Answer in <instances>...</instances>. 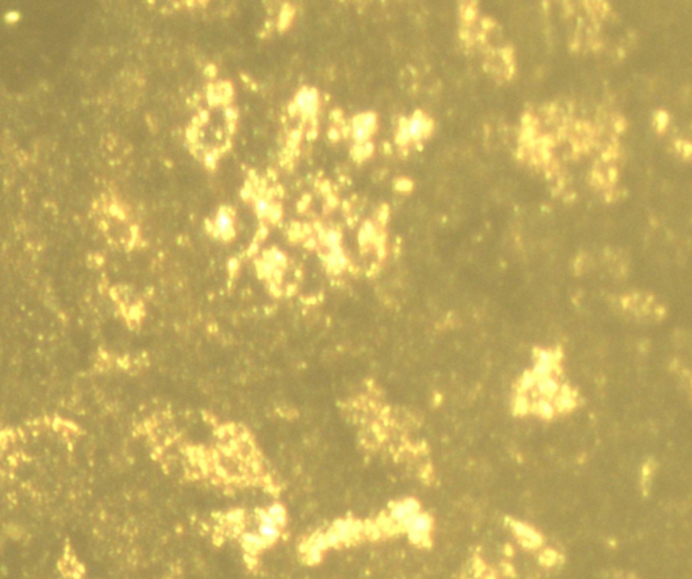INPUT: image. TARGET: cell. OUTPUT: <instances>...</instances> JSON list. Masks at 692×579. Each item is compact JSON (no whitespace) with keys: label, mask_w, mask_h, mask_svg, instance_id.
<instances>
[{"label":"cell","mask_w":692,"mask_h":579,"mask_svg":"<svg viewBox=\"0 0 692 579\" xmlns=\"http://www.w3.org/2000/svg\"><path fill=\"white\" fill-rule=\"evenodd\" d=\"M366 533V525L361 522L346 519L335 522L327 532L313 536L303 552L309 563H317L323 556L324 551L338 544L352 543Z\"/></svg>","instance_id":"1"},{"label":"cell","mask_w":692,"mask_h":579,"mask_svg":"<svg viewBox=\"0 0 692 579\" xmlns=\"http://www.w3.org/2000/svg\"><path fill=\"white\" fill-rule=\"evenodd\" d=\"M405 530L409 533L410 540L415 545L421 547H428L431 540H430V530H431V519L427 515H417L413 517L410 522L405 525Z\"/></svg>","instance_id":"2"},{"label":"cell","mask_w":692,"mask_h":579,"mask_svg":"<svg viewBox=\"0 0 692 579\" xmlns=\"http://www.w3.org/2000/svg\"><path fill=\"white\" fill-rule=\"evenodd\" d=\"M294 105L300 116L313 118L317 116L320 109V94L314 88L305 87L296 94Z\"/></svg>","instance_id":"3"},{"label":"cell","mask_w":692,"mask_h":579,"mask_svg":"<svg viewBox=\"0 0 692 579\" xmlns=\"http://www.w3.org/2000/svg\"><path fill=\"white\" fill-rule=\"evenodd\" d=\"M377 129V116L374 113H364L353 119L352 136L359 144H367Z\"/></svg>","instance_id":"4"},{"label":"cell","mask_w":692,"mask_h":579,"mask_svg":"<svg viewBox=\"0 0 692 579\" xmlns=\"http://www.w3.org/2000/svg\"><path fill=\"white\" fill-rule=\"evenodd\" d=\"M420 513V504L415 500L409 498L394 504L389 512V517L402 528V530H405V525Z\"/></svg>","instance_id":"5"},{"label":"cell","mask_w":692,"mask_h":579,"mask_svg":"<svg viewBox=\"0 0 692 579\" xmlns=\"http://www.w3.org/2000/svg\"><path fill=\"white\" fill-rule=\"evenodd\" d=\"M509 524L524 548L535 550L543 543L542 535L539 532H537L535 529H533L532 526L525 525L522 522H514V520H509Z\"/></svg>","instance_id":"6"},{"label":"cell","mask_w":692,"mask_h":579,"mask_svg":"<svg viewBox=\"0 0 692 579\" xmlns=\"http://www.w3.org/2000/svg\"><path fill=\"white\" fill-rule=\"evenodd\" d=\"M406 129L410 140L418 141L433 131V120L424 113L418 112L410 119H406Z\"/></svg>","instance_id":"7"},{"label":"cell","mask_w":692,"mask_h":579,"mask_svg":"<svg viewBox=\"0 0 692 579\" xmlns=\"http://www.w3.org/2000/svg\"><path fill=\"white\" fill-rule=\"evenodd\" d=\"M214 231L222 240H231L235 234L234 216L227 209H220L214 221Z\"/></svg>","instance_id":"8"},{"label":"cell","mask_w":692,"mask_h":579,"mask_svg":"<svg viewBox=\"0 0 692 579\" xmlns=\"http://www.w3.org/2000/svg\"><path fill=\"white\" fill-rule=\"evenodd\" d=\"M259 522H260V525H259L257 533L266 539L268 544L274 543L280 535V526L269 516V513L266 511H261L259 513Z\"/></svg>","instance_id":"9"},{"label":"cell","mask_w":692,"mask_h":579,"mask_svg":"<svg viewBox=\"0 0 692 579\" xmlns=\"http://www.w3.org/2000/svg\"><path fill=\"white\" fill-rule=\"evenodd\" d=\"M266 545H269V544L266 543V539L261 537L259 533L251 532V533H245L242 536V547L246 552H249L252 555L260 552L261 550L266 548Z\"/></svg>","instance_id":"10"},{"label":"cell","mask_w":692,"mask_h":579,"mask_svg":"<svg viewBox=\"0 0 692 579\" xmlns=\"http://www.w3.org/2000/svg\"><path fill=\"white\" fill-rule=\"evenodd\" d=\"M326 263H327V266H329L330 270H333V271H341V270L346 268L348 259L344 255V252H342L341 248H335V249H330L329 250V253L326 256Z\"/></svg>","instance_id":"11"},{"label":"cell","mask_w":692,"mask_h":579,"mask_svg":"<svg viewBox=\"0 0 692 579\" xmlns=\"http://www.w3.org/2000/svg\"><path fill=\"white\" fill-rule=\"evenodd\" d=\"M266 512L269 513V516L274 520V522H276L280 528H283V526H284V524L287 522V512H285L284 506H281L280 504H273L272 506H269V508L266 509Z\"/></svg>","instance_id":"12"},{"label":"cell","mask_w":692,"mask_h":579,"mask_svg":"<svg viewBox=\"0 0 692 579\" xmlns=\"http://www.w3.org/2000/svg\"><path fill=\"white\" fill-rule=\"evenodd\" d=\"M266 261H268V263H269V264H270L274 270H277V271H279L280 268H283V267L285 266L287 259H285L284 253H281L280 250H277V249H272L270 252H268Z\"/></svg>","instance_id":"13"},{"label":"cell","mask_w":692,"mask_h":579,"mask_svg":"<svg viewBox=\"0 0 692 579\" xmlns=\"http://www.w3.org/2000/svg\"><path fill=\"white\" fill-rule=\"evenodd\" d=\"M560 555L554 550H545L539 556V563L546 567H553L559 563Z\"/></svg>","instance_id":"14"},{"label":"cell","mask_w":692,"mask_h":579,"mask_svg":"<svg viewBox=\"0 0 692 579\" xmlns=\"http://www.w3.org/2000/svg\"><path fill=\"white\" fill-rule=\"evenodd\" d=\"M323 244L330 249H335V248H339V242H341V235L337 231H327V232L323 234Z\"/></svg>","instance_id":"15"},{"label":"cell","mask_w":692,"mask_h":579,"mask_svg":"<svg viewBox=\"0 0 692 579\" xmlns=\"http://www.w3.org/2000/svg\"><path fill=\"white\" fill-rule=\"evenodd\" d=\"M376 237V231L371 224H367L361 232H360V242L361 245H367L368 242H372Z\"/></svg>","instance_id":"16"},{"label":"cell","mask_w":692,"mask_h":579,"mask_svg":"<svg viewBox=\"0 0 692 579\" xmlns=\"http://www.w3.org/2000/svg\"><path fill=\"white\" fill-rule=\"evenodd\" d=\"M656 119H657V126H658V129H660V130H664V129L667 127L668 122H669V116H668V114L663 113V112L657 113Z\"/></svg>","instance_id":"17"},{"label":"cell","mask_w":692,"mask_h":579,"mask_svg":"<svg viewBox=\"0 0 692 579\" xmlns=\"http://www.w3.org/2000/svg\"><path fill=\"white\" fill-rule=\"evenodd\" d=\"M411 187H413V183L410 180H402L398 188H399V191H409V190H411Z\"/></svg>","instance_id":"18"},{"label":"cell","mask_w":692,"mask_h":579,"mask_svg":"<svg viewBox=\"0 0 692 579\" xmlns=\"http://www.w3.org/2000/svg\"><path fill=\"white\" fill-rule=\"evenodd\" d=\"M464 15H467V16H465L467 19H472V18L475 16V11H474V8H467V11H465V14H464Z\"/></svg>","instance_id":"19"}]
</instances>
